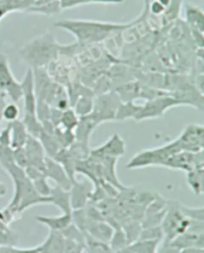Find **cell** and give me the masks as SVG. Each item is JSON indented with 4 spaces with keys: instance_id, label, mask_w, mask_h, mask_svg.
<instances>
[{
    "instance_id": "cell-1",
    "label": "cell",
    "mask_w": 204,
    "mask_h": 253,
    "mask_svg": "<svg viewBox=\"0 0 204 253\" xmlns=\"http://www.w3.org/2000/svg\"><path fill=\"white\" fill-rule=\"evenodd\" d=\"M130 23L103 22L85 19H64L57 21L55 26L70 32L82 45L101 43L111 36L129 28Z\"/></svg>"
},
{
    "instance_id": "cell-2",
    "label": "cell",
    "mask_w": 204,
    "mask_h": 253,
    "mask_svg": "<svg viewBox=\"0 0 204 253\" xmlns=\"http://www.w3.org/2000/svg\"><path fill=\"white\" fill-rule=\"evenodd\" d=\"M3 169L11 177L14 184L13 198L7 206L9 209L22 215L25 211L32 207L49 205L48 197H42L37 193L24 169L12 163Z\"/></svg>"
},
{
    "instance_id": "cell-3",
    "label": "cell",
    "mask_w": 204,
    "mask_h": 253,
    "mask_svg": "<svg viewBox=\"0 0 204 253\" xmlns=\"http://www.w3.org/2000/svg\"><path fill=\"white\" fill-rule=\"evenodd\" d=\"M60 46L55 36L46 32L31 39L20 49L19 55L29 68H45L59 56Z\"/></svg>"
},
{
    "instance_id": "cell-4",
    "label": "cell",
    "mask_w": 204,
    "mask_h": 253,
    "mask_svg": "<svg viewBox=\"0 0 204 253\" xmlns=\"http://www.w3.org/2000/svg\"><path fill=\"white\" fill-rule=\"evenodd\" d=\"M183 152L180 150L179 145L176 140L169 142L166 145L143 150L135 154L126 164V168L128 169H143L147 167H163V163L171 156L176 153Z\"/></svg>"
},
{
    "instance_id": "cell-5",
    "label": "cell",
    "mask_w": 204,
    "mask_h": 253,
    "mask_svg": "<svg viewBox=\"0 0 204 253\" xmlns=\"http://www.w3.org/2000/svg\"><path fill=\"white\" fill-rule=\"evenodd\" d=\"M191 219L186 216L182 210V204L174 201H167V208L161 227L163 234V242L169 243L178 235L184 233Z\"/></svg>"
},
{
    "instance_id": "cell-6",
    "label": "cell",
    "mask_w": 204,
    "mask_h": 253,
    "mask_svg": "<svg viewBox=\"0 0 204 253\" xmlns=\"http://www.w3.org/2000/svg\"><path fill=\"white\" fill-rule=\"evenodd\" d=\"M121 100L115 91L98 95L94 99V106L89 116L99 126L106 122L115 121Z\"/></svg>"
},
{
    "instance_id": "cell-7",
    "label": "cell",
    "mask_w": 204,
    "mask_h": 253,
    "mask_svg": "<svg viewBox=\"0 0 204 253\" xmlns=\"http://www.w3.org/2000/svg\"><path fill=\"white\" fill-rule=\"evenodd\" d=\"M180 106L178 102L170 95V93L156 97L148 100L145 104H142L135 122H143L145 120H154L163 117L168 110Z\"/></svg>"
},
{
    "instance_id": "cell-8",
    "label": "cell",
    "mask_w": 204,
    "mask_h": 253,
    "mask_svg": "<svg viewBox=\"0 0 204 253\" xmlns=\"http://www.w3.org/2000/svg\"><path fill=\"white\" fill-rule=\"evenodd\" d=\"M0 92L8 96L14 103L22 99V85L12 74L7 57L0 54Z\"/></svg>"
},
{
    "instance_id": "cell-9",
    "label": "cell",
    "mask_w": 204,
    "mask_h": 253,
    "mask_svg": "<svg viewBox=\"0 0 204 253\" xmlns=\"http://www.w3.org/2000/svg\"><path fill=\"white\" fill-rule=\"evenodd\" d=\"M183 152L198 153L203 151L204 128L199 124L187 125L181 134L175 139Z\"/></svg>"
},
{
    "instance_id": "cell-10",
    "label": "cell",
    "mask_w": 204,
    "mask_h": 253,
    "mask_svg": "<svg viewBox=\"0 0 204 253\" xmlns=\"http://www.w3.org/2000/svg\"><path fill=\"white\" fill-rule=\"evenodd\" d=\"M204 166V157L203 151L198 153H189V152H179L169 157L163 165V168L170 169L183 170L185 172L190 169Z\"/></svg>"
},
{
    "instance_id": "cell-11",
    "label": "cell",
    "mask_w": 204,
    "mask_h": 253,
    "mask_svg": "<svg viewBox=\"0 0 204 253\" xmlns=\"http://www.w3.org/2000/svg\"><path fill=\"white\" fill-rule=\"evenodd\" d=\"M22 85V98L24 100V117L22 121H28L33 119H38L36 115V106L37 98L34 89V80H33V71L31 68H28Z\"/></svg>"
},
{
    "instance_id": "cell-12",
    "label": "cell",
    "mask_w": 204,
    "mask_h": 253,
    "mask_svg": "<svg viewBox=\"0 0 204 253\" xmlns=\"http://www.w3.org/2000/svg\"><path fill=\"white\" fill-rule=\"evenodd\" d=\"M167 208V201L163 197L156 195L154 200L148 205L145 210L143 219L141 221L142 227L161 226Z\"/></svg>"
},
{
    "instance_id": "cell-13",
    "label": "cell",
    "mask_w": 204,
    "mask_h": 253,
    "mask_svg": "<svg viewBox=\"0 0 204 253\" xmlns=\"http://www.w3.org/2000/svg\"><path fill=\"white\" fill-rule=\"evenodd\" d=\"M93 184L89 181H75L72 182L70 188L71 208L73 211L84 209L90 202L91 195L93 193Z\"/></svg>"
},
{
    "instance_id": "cell-14",
    "label": "cell",
    "mask_w": 204,
    "mask_h": 253,
    "mask_svg": "<svg viewBox=\"0 0 204 253\" xmlns=\"http://www.w3.org/2000/svg\"><path fill=\"white\" fill-rule=\"evenodd\" d=\"M125 153V143L119 134H114L105 144L90 150L92 156L109 157L114 159L122 158Z\"/></svg>"
},
{
    "instance_id": "cell-15",
    "label": "cell",
    "mask_w": 204,
    "mask_h": 253,
    "mask_svg": "<svg viewBox=\"0 0 204 253\" xmlns=\"http://www.w3.org/2000/svg\"><path fill=\"white\" fill-rule=\"evenodd\" d=\"M23 149L27 157V167H33L45 172L46 155L40 141L29 135Z\"/></svg>"
},
{
    "instance_id": "cell-16",
    "label": "cell",
    "mask_w": 204,
    "mask_h": 253,
    "mask_svg": "<svg viewBox=\"0 0 204 253\" xmlns=\"http://www.w3.org/2000/svg\"><path fill=\"white\" fill-rule=\"evenodd\" d=\"M45 175L47 178L54 180L55 184L63 189L70 191L72 181L68 176L64 168L54 159L46 157L45 159Z\"/></svg>"
},
{
    "instance_id": "cell-17",
    "label": "cell",
    "mask_w": 204,
    "mask_h": 253,
    "mask_svg": "<svg viewBox=\"0 0 204 253\" xmlns=\"http://www.w3.org/2000/svg\"><path fill=\"white\" fill-rule=\"evenodd\" d=\"M65 238L60 231H49L48 237L42 244L36 246L37 253H64Z\"/></svg>"
},
{
    "instance_id": "cell-18",
    "label": "cell",
    "mask_w": 204,
    "mask_h": 253,
    "mask_svg": "<svg viewBox=\"0 0 204 253\" xmlns=\"http://www.w3.org/2000/svg\"><path fill=\"white\" fill-rule=\"evenodd\" d=\"M49 205H53L59 208L62 213H72L73 210L71 208L70 191L63 189L57 185L52 186L51 193L48 196Z\"/></svg>"
},
{
    "instance_id": "cell-19",
    "label": "cell",
    "mask_w": 204,
    "mask_h": 253,
    "mask_svg": "<svg viewBox=\"0 0 204 253\" xmlns=\"http://www.w3.org/2000/svg\"><path fill=\"white\" fill-rule=\"evenodd\" d=\"M36 221L53 231H62L73 223L72 213H62L58 216H36Z\"/></svg>"
},
{
    "instance_id": "cell-20",
    "label": "cell",
    "mask_w": 204,
    "mask_h": 253,
    "mask_svg": "<svg viewBox=\"0 0 204 253\" xmlns=\"http://www.w3.org/2000/svg\"><path fill=\"white\" fill-rule=\"evenodd\" d=\"M10 148L12 150L23 148L29 137V134L21 120L10 122Z\"/></svg>"
},
{
    "instance_id": "cell-21",
    "label": "cell",
    "mask_w": 204,
    "mask_h": 253,
    "mask_svg": "<svg viewBox=\"0 0 204 253\" xmlns=\"http://www.w3.org/2000/svg\"><path fill=\"white\" fill-rule=\"evenodd\" d=\"M186 181L194 195L201 196L204 192V166L196 167L187 171Z\"/></svg>"
},
{
    "instance_id": "cell-22",
    "label": "cell",
    "mask_w": 204,
    "mask_h": 253,
    "mask_svg": "<svg viewBox=\"0 0 204 253\" xmlns=\"http://www.w3.org/2000/svg\"><path fill=\"white\" fill-rule=\"evenodd\" d=\"M185 20L186 23L189 25L190 30L198 31L203 33L204 30V14L203 11L191 4H187L185 8Z\"/></svg>"
},
{
    "instance_id": "cell-23",
    "label": "cell",
    "mask_w": 204,
    "mask_h": 253,
    "mask_svg": "<svg viewBox=\"0 0 204 253\" xmlns=\"http://www.w3.org/2000/svg\"><path fill=\"white\" fill-rule=\"evenodd\" d=\"M38 140L40 141V143L44 149L45 155L48 158L54 159L55 156L62 150L60 143L58 142L56 137L52 134H48V133L42 131L40 136L38 137Z\"/></svg>"
},
{
    "instance_id": "cell-24",
    "label": "cell",
    "mask_w": 204,
    "mask_h": 253,
    "mask_svg": "<svg viewBox=\"0 0 204 253\" xmlns=\"http://www.w3.org/2000/svg\"><path fill=\"white\" fill-rule=\"evenodd\" d=\"M142 104H135L134 102H122L118 108L115 121H125L134 120L139 111L141 110Z\"/></svg>"
},
{
    "instance_id": "cell-25",
    "label": "cell",
    "mask_w": 204,
    "mask_h": 253,
    "mask_svg": "<svg viewBox=\"0 0 204 253\" xmlns=\"http://www.w3.org/2000/svg\"><path fill=\"white\" fill-rule=\"evenodd\" d=\"M79 123V116L72 108H68L61 113L59 128L67 131H72L76 129V126Z\"/></svg>"
},
{
    "instance_id": "cell-26",
    "label": "cell",
    "mask_w": 204,
    "mask_h": 253,
    "mask_svg": "<svg viewBox=\"0 0 204 253\" xmlns=\"http://www.w3.org/2000/svg\"><path fill=\"white\" fill-rule=\"evenodd\" d=\"M160 242L158 240L137 239L127 245L133 253H157Z\"/></svg>"
},
{
    "instance_id": "cell-27",
    "label": "cell",
    "mask_w": 204,
    "mask_h": 253,
    "mask_svg": "<svg viewBox=\"0 0 204 253\" xmlns=\"http://www.w3.org/2000/svg\"><path fill=\"white\" fill-rule=\"evenodd\" d=\"M18 235L9 225L0 221V246H16Z\"/></svg>"
},
{
    "instance_id": "cell-28",
    "label": "cell",
    "mask_w": 204,
    "mask_h": 253,
    "mask_svg": "<svg viewBox=\"0 0 204 253\" xmlns=\"http://www.w3.org/2000/svg\"><path fill=\"white\" fill-rule=\"evenodd\" d=\"M163 238V234L162 227L161 226H154V227L142 228L138 239L162 241Z\"/></svg>"
},
{
    "instance_id": "cell-29",
    "label": "cell",
    "mask_w": 204,
    "mask_h": 253,
    "mask_svg": "<svg viewBox=\"0 0 204 253\" xmlns=\"http://www.w3.org/2000/svg\"><path fill=\"white\" fill-rule=\"evenodd\" d=\"M20 116V110L16 103H8L4 106L2 110V120H5L7 122H13L16 120H19Z\"/></svg>"
},
{
    "instance_id": "cell-30",
    "label": "cell",
    "mask_w": 204,
    "mask_h": 253,
    "mask_svg": "<svg viewBox=\"0 0 204 253\" xmlns=\"http://www.w3.org/2000/svg\"><path fill=\"white\" fill-rule=\"evenodd\" d=\"M61 9H62V8H61V4H60V0H56V1L46 2V3L43 4V5H39L37 8L32 7V9H30V11L50 15V14L58 13Z\"/></svg>"
},
{
    "instance_id": "cell-31",
    "label": "cell",
    "mask_w": 204,
    "mask_h": 253,
    "mask_svg": "<svg viewBox=\"0 0 204 253\" xmlns=\"http://www.w3.org/2000/svg\"><path fill=\"white\" fill-rule=\"evenodd\" d=\"M180 250L176 247H174L171 243H164L163 242V245L161 248H158L157 253H178Z\"/></svg>"
},
{
    "instance_id": "cell-32",
    "label": "cell",
    "mask_w": 204,
    "mask_h": 253,
    "mask_svg": "<svg viewBox=\"0 0 204 253\" xmlns=\"http://www.w3.org/2000/svg\"><path fill=\"white\" fill-rule=\"evenodd\" d=\"M178 253H204V248L196 247V246H190L181 249Z\"/></svg>"
},
{
    "instance_id": "cell-33",
    "label": "cell",
    "mask_w": 204,
    "mask_h": 253,
    "mask_svg": "<svg viewBox=\"0 0 204 253\" xmlns=\"http://www.w3.org/2000/svg\"><path fill=\"white\" fill-rule=\"evenodd\" d=\"M0 253H17L16 246H0Z\"/></svg>"
},
{
    "instance_id": "cell-34",
    "label": "cell",
    "mask_w": 204,
    "mask_h": 253,
    "mask_svg": "<svg viewBox=\"0 0 204 253\" xmlns=\"http://www.w3.org/2000/svg\"><path fill=\"white\" fill-rule=\"evenodd\" d=\"M5 98H6V96L3 93L0 92V123H1V121H2V110H3L4 106L6 105Z\"/></svg>"
},
{
    "instance_id": "cell-35",
    "label": "cell",
    "mask_w": 204,
    "mask_h": 253,
    "mask_svg": "<svg viewBox=\"0 0 204 253\" xmlns=\"http://www.w3.org/2000/svg\"><path fill=\"white\" fill-rule=\"evenodd\" d=\"M17 253H37L36 248H18L17 247Z\"/></svg>"
},
{
    "instance_id": "cell-36",
    "label": "cell",
    "mask_w": 204,
    "mask_h": 253,
    "mask_svg": "<svg viewBox=\"0 0 204 253\" xmlns=\"http://www.w3.org/2000/svg\"><path fill=\"white\" fill-rule=\"evenodd\" d=\"M6 193H7L6 185L2 181H0V198L4 197L6 195Z\"/></svg>"
},
{
    "instance_id": "cell-37",
    "label": "cell",
    "mask_w": 204,
    "mask_h": 253,
    "mask_svg": "<svg viewBox=\"0 0 204 253\" xmlns=\"http://www.w3.org/2000/svg\"><path fill=\"white\" fill-rule=\"evenodd\" d=\"M115 253H133V252L129 249L128 245H126V246H124L123 248H122V249L118 250V251H117V252H115Z\"/></svg>"
}]
</instances>
